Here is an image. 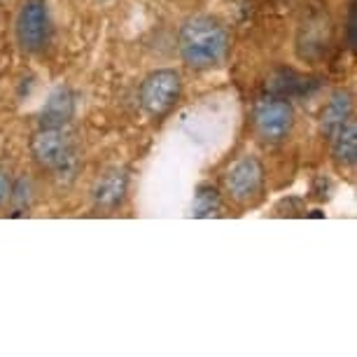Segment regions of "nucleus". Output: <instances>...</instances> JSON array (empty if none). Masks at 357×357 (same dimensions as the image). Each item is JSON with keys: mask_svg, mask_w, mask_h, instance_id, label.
<instances>
[{"mask_svg": "<svg viewBox=\"0 0 357 357\" xmlns=\"http://www.w3.org/2000/svg\"><path fill=\"white\" fill-rule=\"evenodd\" d=\"M178 50L190 68L211 70L225 61L229 52V33L213 17H190L180 26Z\"/></svg>", "mask_w": 357, "mask_h": 357, "instance_id": "nucleus-1", "label": "nucleus"}, {"mask_svg": "<svg viewBox=\"0 0 357 357\" xmlns=\"http://www.w3.org/2000/svg\"><path fill=\"white\" fill-rule=\"evenodd\" d=\"M225 185H227L229 197L238 206L257 204L261 192H264V166H261V161L257 157H252V154L241 157L227 171Z\"/></svg>", "mask_w": 357, "mask_h": 357, "instance_id": "nucleus-2", "label": "nucleus"}, {"mask_svg": "<svg viewBox=\"0 0 357 357\" xmlns=\"http://www.w3.org/2000/svg\"><path fill=\"white\" fill-rule=\"evenodd\" d=\"M180 91H183V82L178 73L171 68L154 70L140 84V105L152 117H161L178 103Z\"/></svg>", "mask_w": 357, "mask_h": 357, "instance_id": "nucleus-3", "label": "nucleus"}, {"mask_svg": "<svg viewBox=\"0 0 357 357\" xmlns=\"http://www.w3.org/2000/svg\"><path fill=\"white\" fill-rule=\"evenodd\" d=\"M294 126V107L287 98L271 96L261 100L255 110V129L266 143H280Z\"/></svg>", "mask_w": 357, "mask_h": 357, "instance_id": "nucleus-4", "label": "nucleus"}, {"mask_svg": "<svg viewBox=\"0 0 357 357\" xmlns=\"http://www.w3.org/2000/svg\"><path fill=\"white\" fill-rule=\"evenodd\" d=\"M17 40L24 52H40L50 38V15L45 0H26L17 15Z\"/></svg>", "mask_w": 357, "mask_h": 357, "instance_id": "nucleus-5", "label": "nucleus"}, {"mask_svg": "<svg viewBox=\"0 0 357 357\" xmlns=\"http://www.w3.org/2000/svg\"><path fill=\"white\" fill-rule=\"evenodd\" d=\"M70 143L63 129H43L33 133L31 138V154L36 159V164L47 171H54L68 154Z\"/></svg>", "mask_w": 357, "mask_h": 357, "instance_id": "nucleus-6", "label": "nucleus"}, {"mask_svg": "<svg viewBox=\"0 0 357 357\" xmlns=\"http://www.w3.org/2000/svg\"><path fill=\"white\" fill-rule=\"evenodd\" d=\"M126 190H129V175H126L124 168H107L93 183V204H96V208H103V211H112L124 201Z\"/></svg>", "mask_w": 357, "mask_h": 357, "instance_id": "nucleus-7", "label": "nucleus"}, {"mask_svg": "<svg viewBox=\"0 0 357 357\" xmlns=\"http://www.w3.org/2000/svg\"><path fill=\"white\" fill-rule=\"evenodd\" d=\"M75 114V96L68 86H56L40 112V126L43 129H63Z\"/></svg>", "mask_w": 357, "mask_h": 357, "instance_id": "nucleus-8", "label": "nucleus"}, {"mask_svg": "<svg viewBox=\"0 0 357 357\" xmlns=\"http://www.w3.org/2000/svg\"><path fill=\"white\" fill-rule=\"evenodd\" d=\"M350 117H353V96H350V91H334L320 114V133L327 140H332Z\"/></svg>", "mask_w": 357, "mask_h": 357, "instance_id": "nucleus-9", "label": "nucleus"}, {"mask_svg": "<svg viewBox=\"0 0 357 357\" xmlns=\"http://www.w3.org/2000/svg\"><path fill=\"white\" fill-rule=\"evenodd\" d=\"M332 157L339 166L350 168L357 164V122L353 117L332 138Z\"/></svg>", "mask_w": 357, "mask_h": 357, "instance_id": "nucleus-10", "label": "nucleus"}, {"mask_svg": "<svg viewBox=\"0 0 357 357\" xmlns=\"http://www.w3.org/2000/svg\"><path fill=\"white\" fill-rule=\"evenodd\" d=\"M222 213V197L220 192L215 190L213 185H199L197 194H194V206H192V215L199 220H208V218H218Z\"/></svg>", "mask_w": 357, "mask_h": 357, "instance_id": "nucleus-11", "label": "nucleus"}, {"mask_svg": "<svg viewBox=\"0 0 357 357\" xmlns=\"http://www.w3.org/2000/svg\"><path fill=\"white\" fill-rule=\"evenodd\" d=\"M31 199H33V185L31 180L26 178H19L15 185H12V192H10V206H12V215L15 218H22V215L29 213L31 208Z\"/></svg>", "mask_w": 357, "mask_h": 357, "instance_id": "nucleus-12", "label": "nucleus"}, {"mask_svg": "<svg viewBox=\"0 0 357 357\" xmlns=\"http://www.w3.org/2000/svg\"><path fill=\"white\" fill-rule=\"evenodd\" d=\"M10 192H12V178H10V171H8V168H0V211H3L5 204H8Z\"/></svg>", "mask_w": 357, "mask_h": 357, "instance_id": "nucleus-13", "label": "nucleus"}, {"mask_svg": "<svg viewBox=\"0 0 357 357\" xmlns=\"http://www.w3.org/2000/svg\"><path fill=\"white\" fill-rule=\"evenodd\" d=\"M348 43L350 47H355V3L350 5V15H348Z\"/></svg>", "mask_w": 357, "mask_h": 357, "instance_id": "nucleus-14", "label": "nucleus"}]
</instances>
